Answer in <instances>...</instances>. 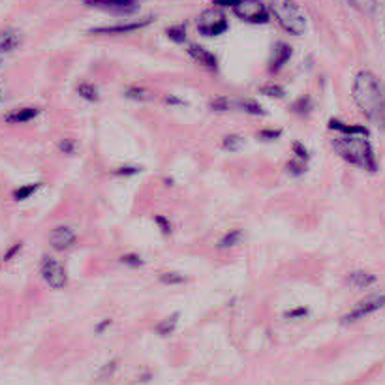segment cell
I'll use <instances>...</instances> for the list:
<instances>
[{
  "mask_svg": "<svg viewBox=\"0 0 385 385\" xmlns=\"http://www.w3.org/2000/svg\"><path fill=\"white\" fill-rule=\"evenodd\" d=\"M235 110L242 111V113H247V115H252V117H263L265 115L263 105L259 104L258 100H252V98L235 100Z\"/></svg>",
  "mask_w": 385,
  "mask_h": 385,
  "instance_id": "obj_17",
  "label": "cell"
},
{
  "mask_svg": "<svg viewBox=\"0 0 385 385\" xmlns=\"http://www.w3.org/2000/svg\"><path fill=\"white\" fill-rule=\"evenodd\" d=\"M374 282H376V276L367 273V270H353L348 276V284L351 287H357V289H365V287L374 286Z\"/></svg>",
  "mask_w": 385,
  "mask_h": 385,
  "instance_id": "obj_18",
  "label": "cell"
},
{
  "mask_svg": "<svg viewBox=\"0 0 385 385\" xmlns=\"http://www.w3.org/2000/svg\"><path fill=\"white\" fill-rule=\"evenodd\" d=\"M292 150H294L295 158H301V160L305 162L311 160V150L306 149L303 141H294V143H292Z\"/></svg>",
  "mask_w": 385,
  "mask_h": 385,
  "instance_id": "obj_34",
  "label": "cell"
},
{
  "mask_svg": "<svg viewBox=\"0 0 385 385\" xmlns=\"http://www.w3.org/2000/svg\"><path fill=\"white\" fill-rule=\"evenodd\" d=\"M209 110L213 113H228V111L235 110V100L228 98V96H213L209 100Z\"/></svg>",
  "mask_w": 385,
  "mask_h": 385,
  "instance_id": "obj_22",
  "label": "cell"
},
{
  "mask_svg": "<svg viewBox=\"0 0 385 385\" xmlns=\"http://www.w3.org/2000/svg\"><path fill=\"white\" fill-rule=\"evenodd\" d=\"M57 149L60 150L63 155L72 156V155H75V152H77V141H75V139H70V138L60 139V141L57 143Z\"/></svg>",
  "mask_w": 385,
  "mask_h": 385,
  "instance_id": "obj_33",
  "label": "cell"
},
{
  "mask_svg": "<svg viewBox=\"0 0 385 385\" xmlns=\"http://www.w3.org/2000/svg\"><path fill=\"white\" fill-rule=\"evenodd\" d=\"M334 152L351 166L365 169L368 173L378 171V160L368 136H340L333 139Z\"/></svg>",
  "mask_w": 385,
  "mask_h": 385,
  "instance_id": "obj_2",
  "label": "cell"
},
{
  "mask_svg": "<svg viewBox=\"0 0 385 385\" xmlns=\"http://www.w3.org/2000/svg\"><path fill=\"white\" fill-rule=\"evenodd\" d=\"M19 44H21V32L18 29H8L0 30V55H6V53H12L13 49H18Z\"/></svg>",
  "mask_w": 385,
  "mask_h": 385,
  "instance_id": "obj_13",
  "label": "cell"
},
{
  "mask_svg": "<svg viewBox=\"0 0 385 385\" xmlns=\"http://www.w3.org/2000/svg\"><path fill=\"white\" fill-rule=\"evenodd\" d=\"M124 98L132 100V102H145V100H149V91L145 86L128 85L124 89Z\"/></svg>",
  "mask_w": 385,
  "mask_h": 385,
  "instance_id": "obj_27",
  "label": "cell"
},
{
  "mask_svg": "<svg viewBox=\"0 0 385 385\" xmlns=\"http://www.w3.org/2000/svg\"><path fill=\"white\" fill-rule=\"evenodd\" d=\"M294 57V47L286 44V41H275L273 49H270V57L267 60V72L270 75L280 74L286 68L287 63Z\"/></svg>",
  "mask_w": 385,
  "mask_h": 385,
  "instance_id": "obj_10",
  "label": "cell"
},
{
  "mask_svg": "<svg viewBox=\"0 0 385 385\" xmlns=\"http://www.w3.org/2000/svg\"><path fill=\"white\" fill-rule=\"evenodd\" d=\"M110 325H111V320H110V318H105L104 322L96 323V327H94V333H98V334H100V333H104L105 329L110 327Z\"/></svg>",
  "mask_w": 385,
  "mask_h": 385,
  "instance_id": "obj_41",
  "label": "cell"
},
{
  "mask_svg": "<svg viewBox=\"0 0 385 385\" xmlns=\"http://www.w3.org/2000/svg\"><path fill=\"white\" fill-rule=\"evenodd\" d=\"M237 19L248 25H267L270 21L269 6L261 0H239L233 8Z\"/></svg>",
  "mask_w": 385,
  "mask_h": 385,
  "instance_id": "obj_5",
  "label": "cell"
},
{
  "mask_svg": "<svg viewBox=\"0 0 385 385\" xmlns=\"http://www.w3.org/2000/svg\"><path fill=\"white\" fill-rule=\"evenodd\" d=\"M282 128H263V130H259L258 138L261 141H276V139L282 138Z\"/></svg>",
  "mask_w": 385,
  "mask_h": 385,
  "instance_id": "obj_32",
  "label": "cell"
},
{
  "mask_svg": "<svg viewBox=\"0 0 385 385\" xmlns=\"http://www.w3.org/2000/svg\"><path fill=\"white\" fill-rule=\"evenodd\" d=\"M289 110L294 111L297 117H303V119H306V117L312 113V110H314V100H312V96L305 94V96H301V98L295 100L294 104L289 105Z\"/></svg>",
  "mask_w": 385,
  "mask_h": 385,
  "instance_id": "obj_19",
  "label": "cell"
},
{
  "mask_svg": "<svg viewBox=\"0 0 385 385\" xmlns=\"http://www.w3.org/2000/svg\"><path fill=\"white\" fill-rule=\"evenodd\" d=\"M306 316H308V308H306V306H295V308H289V311L284 312V318H286V320H295V318Z\"/></svg>",
  "mask_w": 385,
  "mask_h": 385,
  "instance_id": "obj_36",
  "label": "cell"
},
{
  "mask_svg": "<svg viewBox=\"0 0 385 385\" xmlns=\"http://www.w3.org/2000/svg\"><path fill=\"white\" fill-rule=\"evenodd\" d=\"M155 222H156V226H158V230H160L162 235L171 237L173 224L166 218V216H160V214H158V216H155Z\"/></svg>",
  "mask_w": 385,
  "mask_h": 385,
  "instance_id": "obj_35",
  "label": "cell"
},
{
  "mask_svg": "<svg viewBox=\"0 0 385 385\" xmlns=\"http://www.w3.org/2000/svg\"><path fill=\"white\" fill-rule=\"evenodd\" d=\"M77 96L81 100H85V102H91V104H96L100 100V91L98 86L92 85V83H79L77 85Z\"/></svg>",
  "mask_w": 385,
  "mask_h": 385,
  "instance_id": "obj_21",
  "label": "cell"
},
{
  "mask_svg": "<svg viewBox=\"0 0 385 385\" xmlns=\"http://www.w3.org/2000/svg\"><path fill=\"white\" fill-rule=\"evenodd\" d=\"M38 115H40V110H38V107H19V110L8 113L6 122H12V124H25V122L34 121Z\"/></svg>",
  "mask_w": 385,
  "mask_h": 385,
  "instance_id": "obj_15",
  "label": "cell"
},
{
  "mask_svg": "<svg viewBox=\"0 0 385 385\" xmlns=\"http://www.w3.org/2000/svg\"><path fill=\"white\" fill-rule=\"evenodd\" d=\"M119 263L128 267V269H141L143 267V258L138 252H126L119 258Z\"/></svg>",
  "mask_w": 385,
  "mask_h": 385,
  "instance_id": "obj_29",
  "label": "cell"
},
{
  "mask_svg": "<svg viewBox=\"0 0 385 385\" xmlns=\"http://www.w3.org/2000/svg\"><path fill=\"white\" fill-rule=\"evenodd\" d=\"M228 27H230L228 18H226L224 10H220V8L205 10L200 13L196 21V30L203 38H218L228 30Z\"/></svg>",
  "mask_w": 385,
  "mask_h": 385,
  "instance_id": "obj_4",
  "label": "cell"
},
{
  "mask_svg": "<svg viewBox=\"0 0 385 385\" xmlns=\"http://www.w3.org/2000/svg\"><path fill=\"white\" fill-rule=\"evenodd\" d=\"M166 104L177 105V107H186V105H188V102L183 98H178V96H166Z\"/></svg>",
  "mask_w": 385,
  "mask_h": 385,
  "instance_id": "obj_40",
  "label": "cell"
},
{
  "mask_svg": "<svg viewBox=\"0 0 385 385\" xmlns=\"http://www.w3.org/2000/svg\"><path fill=\"white\" fill-rule=\"evenodd\" d=\"M85 6L96 8L117 18H128L139 12V0H83Z\"/></svg>",
  "mask_w": 385,
  "mask_h": 385,
  "instance_id": "obj_7",
  "label": "cell"
},
{
  "mask_svg": "<svg viewBox=\"0 0 385 385\" xmlns=\"http://www.w3.org/2000/svg\"><path fill=\"white\" fill-rule=\"evenodd\" d=\"M23 250V242H15V244H12V247L8 248L6 254H4V258H2V261L4 263H8V261H12L15 256H19V252Z\"/></svg>",
  "mask_w": 385,
  "mask_h": 385,
  "instance_id": "obj_37",
  "label": "cell"
},
{
  "mask_svg": "<svg viewBox=\"0 0 385 385\" xmlns=\"http://www.w3.org/2000/svg\"><path fill=\"white\" fill-rule=\"evenodd\" d=\"M41 188V183H30V184H23V186H19L12 192V197L15 202H27L29 197H32Z\"/></svg>",
  "mask_w": 385,
  "mask_h": 385,
  "instance_id": "obj_24",
  "label": "cell"
},
{
  "mask_svg": "<svg viewBox=\"0 0 385 385\" xmlns=\"http://www.w3.org/2000/svg\"><path fill=\"white\" fill-rule=\"evenodd\" d=\"M40 275L51 289H64L68 286V273L60 261L53 256H44L40 261Z\"/></svg>",
  "mask_w": 385,
  "mask_h": 385,
  "instance_id": "obj_6",
  "label": "cell"
},
{
  "mask_svg": "<svg viewBox=\"0 0 385 385\" xmlns=\"http://www.w3.org/2000/svg\"><path fill=\"white\" fill-rule=\"evenodd\" d=\"M152 21H155V18L138 19V21H124V23H117V25H105V27H94V29L89 30V34H96V36L130 34V32H136V30H141L145 29V27H149Z\"/></svg>",
  "mask_w": 385,
  "mask_h": 385,
  "instance_id": "obj_9",
  "label": "cell"
},
{
  "mask_svg": "<svg viewBox=\"0 0 385 385\" xmlns=\"http://www.w3.org/2000/svg\"><path fill=\"white\" fill-rule=\"evenodd\" d=\"M259 94H263L267 98L273 100H282L286 98V89L280 83H263V85H259Z\"/></svg>",
  "mask_w": 385,
  "mask_h": 385,
  "instance_id": "obj_23",
  "label": "cell"
},
{
  "mask_svg": "<svg viewBox=\"0 0 385 385\" xmlns=\"http://www.w3.org/2000/svg\"><path fill=\"white\" fill-rule=\"evenodd\" d=\"M141 173V167L139 166H133V164H124V166L117 167L115 171H113V175L115 177H121V178H130V177H136V175H139Z\"/></svg>",
  "mask_w": 385,
  "mask_h": 385,
  "instance_id": "obj_31",
  "label": "cell"
},
{
  "mask_svg": "<svg viewBox=\"0 0 385 385\" xmlns=\"http://www.w3.org/2000/svg\"><path fill=\"white\" fill-rule=\"evenodd\" d=\"M186 51H188L192 60H196V63L200 64V66H203L207 72H211V74H218V58H216V55H214L213 51H209L207 47H203L202 44H190Z\"/></svg>",
  "mask_w": 385,
  "mask_h": 385,
  "instance_id": "obj_11",
  "label": "cell"
},
{
  "mask_svg": "<svg viewBox=\"0 0 385 385\" xmlns=\"http://www.w3.org/2000/svg\"><path fill=\"white\" fill-rule=\"evenodd\" d=\"M242 143H244V138L237 132L226 133L224 138H222V149L228 150V152H235V150H239L242 147Z\"/></svg>",
  "mask_w": 385,
  "mask_h": 385,
  "instance_id": "obj_26",
  "label": "cell"
},
{
  "mask_svg": "<svg viewBox=\"0 0 385 385\" xmlns=\"http://www.w3.org/2000/svg\"><path fill=\"white\" fill-rule=\"evenodd\" d=\"M351 94L363 115L379 130H385V91L372 72L363 70L355 75Z\"/></svg>",
  "mask_w": 385,
  "mask_h": 385,
  "instance_id": "obj_1",
  "label": "cell"
},
{
  "mask_svg": "<svg viewBox=\"0 0 385 385\" xmlns=\"http://www.w3.org/2000/svg\"><path fill=\"white\" fill-rule=\"evenodd\" d=\"M158 280L162 284H166V286H177V284H184L186 282V276L177 273V270H166V273H162L158 276Z\"/></svg>",
  "mask_w": 385,
  "mask_h": 385,
  "instance_id": "obj_30",
  "label": "cell"
},
{
  "mask_svg": "<svg viewBox=\"0 0 385 385\" xmlns=\"http://www.w3.org/2000/svg\"><path fill=\"white\" fill-rule=\"evenodd\" d=\"M287 173L292 175V177H303L306 171H308V162L301 160V158H292V160L286 164Z\"/></svg>",
  "mask_w": 385,
  "mask_h": 385,
  "instance_id": "obj_28",
  "label": "cell"
},
{
  "mask_svg": "<svg viewBox=\"0 0 385 385\" xmlns=\"http://www.w3.org/2000/svg\"><path fill=\"white\" fill-rule=\"evenodd\" d=\"M329 130L339 132L340 136H368V130L365 126H357V124H346L339 119H331L329 121Z\"/></svg>",
  "mask_w": 385,
  "mask_h": 385,
  "instance_id": "obj_14",
  "label": "cell"
},
{
  "mask_svg": "<svg viewBox=\"0 0 385 385\" xmlns=\"http://www.w3.org/2000/svg\"><path fill=\"white\" fill-rule=\"evenodd\" d=\"M270 18L276 19L282 30L289 36H303L308 29V21L301 6L295 0H270L269 2Z\"/></svg>",
  "mask_w": 385,
  "mask_h": 385,
  "instance_id": "obj_3",
  "label": "cell"
},
{
  "mask_svg": "<svg viewBox=\"0 0 385 385\" xmlns=\"http://www.w3.org/2000/svg\"><path fill=\"white\" fill-rule=\"evenodd\" d=\"M242 239H244V231L242 230L226 231L224 235L218 239V242H216V248H218V250H231V248H235L237 244H241Z\"/></svg>",
  "mask_w": 385,
  "mask_h": 385,
  "instance_id": "obj_16",
  "label": "cell"
},
{
  "mask_svg": "<svg viewBox=\"0 0 385 385\" xmlns=\"http://www.w3.org/2000/svg\"><path fill=\"white\" fill-rule=\"evenodd\" d=\"M178 318H181V314H178V312H173L171 316H167L166 320H162L160 323H156L155 333L160 334V337H169V334L177 329Z\"/></svg>",
  "mask_w": 385,
  "mask_h": 385,
  "instance_id": "obj_20",
  "label": "cell"
},
{
  "mask_svg": "<svg viewBox=\"0 0 385 385\" xmlns=\"http://www.w3.org/2000/svg\"><path fill=\"white\" fill-rule=\"evenodd\" d=\"M166 36L173 44H184V41L188 40V27L184 23L171 25V27L166 29Z\"/></svg>",
  "mask_w": 385,
  "mask_h": 385,
  "instance_id": "obj_25",
  "label": "cell"
},
{
  "mask_svg": "<svg viewBox=\"0 0 385 385\" xmlns=\"http://www.w3.org/2000/svg\"><path fill=\"white\" fill-rule=\"evenodd\" d=\"M385 306V294L368 295L363 301H359L353 308H351L344 318H342V325H351V323L359 322L363 318L370 316L374 312H378L379 308Z\"/></svg>",
  "mask_w": 385,
  "mask_h": 385,
  "instance_id": "obj_8",
  "label": "cell"
},
{
  "mask_svg": "<svg viewBox=\"0 0 385 385\" xmlns=\"http://www.w3.org/2000/svg\"><path fill=\"white\" fill-rule=\"evenodd\" d=\"M75 231L68 226H57L55 230L49 233V247L55 252H66L75 244Z\"/></svg>",
  "mask_w": 385,
  "mask_h": 385,
  "instance_id": "obj_12",
  "label": "cell"
},
{
  "mask_svg": "<svg viewBox=\"0 0 385 385\" xmlns=\"http://www.w3.org/2000/svg\"><path fill=\"white\" fill-rule=\"evenodd\" d=\"M237 2H239V0H213L214 8H220V10H226V8H231V10H233V8L237 6Z\"/></svg>",
  "mask_w": 385,
  "mask_h": 385,
  "instance_id": "obj_39",
  "label": "cell"
},
{
  "mask_svg": "<svg viewBox=\"0 0 385 385\" xmlns=\"http://www.w3.org/2000/svg\"><path fill=\"white\" fill-rule=\"evenodd\" d=\"M117 365H119V361H117V359H113V361L107 363V365H105L104 368H100V378H102V379L110 378L111 374H113L117 370Z\"/></svg>",
  "mask_w": 385,
  "mask_h": 385,
  "instance_id": "obj_38",
  "label": "cell"
}]
</instances>
